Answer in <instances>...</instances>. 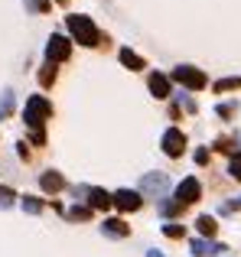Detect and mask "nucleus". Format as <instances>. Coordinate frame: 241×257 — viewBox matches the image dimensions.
Returning <instances> with one entry per match:
<instances>
[{
	"label": "nucleus",
	"mask_w": 241,
	"mask_h": 257,
	"mask_svg": "<svg viewBox=\"0 0 241 257\" xmlns=\"http://www.w3.org/2000/svg\"><path fill=\"white\" fill-rule=\"evenodd\" d=\"M69 33L75 36V43H82V46H88V49H95V46H101V30L95 26V20L91 17H82V13H72L69 20Z\"/></svg>",
	"instance_id": "1"
},
{
	"label": "nucleus",
	"mask_w": 241,
	"mask_h": 257,
	"mask_svg": "<svg viewBox=\"0 0 241 257\" xmlns=\"http://www.w3.org/2000/svg\"><path fill=\"white\" fill-rule=\"evenodd\" d=\"M52 117V104L43 98V94H33V98H26V107H23V120L26 127H33V134L43 131V124Z\"/></svg>",
	"instance_id": "2"
},
{
	"label": "nucleus",
	"mask_w": 241,
	"mask_h": 257,
	"mask_svg": "<svg viewBox=\"0 0 241 257\" xmlns=\"http://www.w3.org/2000/svg\"><path fill=\"white\" fill-rule=\"evenodd\" d=\"M173 82H179L183 88H189V91H202V88L209 85V78H205V72L196 69V65H176V69H173Z\"/></svg>",
	"instance_id": "3"
},
{
	"label": "nucleus",
	"mask_w": 241,
	"mask_h": 257,
	"mask_svg": "<svg viewBox=\"0 0 241 257\" xmlns=\"http://www.w3.org/2000/svg\"><path fill=\"white\" fill-rule=\"evenodd\" d=\"M72 56V43L65 36H59V33H52L49 43H46V62H65V59Z\"/></svg>",
	"instance_id": "4"
},
{
	"label": "nucleus",
	"mask_w": 241,
	"mask_h": 257,
	"mask_svg": "<svg viewBox=\"0 0 241 257\" xmlns=\"http://www.w3.org/2000/svg\"><path fill=\"white\" fill-rule=\"evenodd\" d=\"M202 199V186H199V179L196 176H189V179H183L176 186V205L183 208V205H192V202H199Z\"/></svg>",
	"instance_id": "5"
},
{
	"label": "nucleus",
	"mask_w": 241,
	"mask_h": 257,
	"mask_svg": "<svg viewBox=\"0 0 241 257\" xmlns=\"http://www.w3.org/2000/svg\"><path fill=\"white\" fill-rule=\"evenodd\" d=\"M111 205H117L120 212H137V208L144 205V199H140L137 189H117V192L111 195Z\"/></svg>",
	"instance_id": "6"
},
{
	"label": "nucleus",
	"mask_w": 241,
	"mask_h": 257,
	"mask_svg": "<svg viewBox=\"0 0 241 257\" xmlns=\"http://www.w3.org/2000/svg\"><path fill=\"white\" fill-rule=\"evenodd\" d=\"M183 150H186V134L179 127H170L163 134V153L166 157H183Z\"/></svg>",
	"instance_id": "7"
},
{
	"label": "nucleus",
	"mask_w": 241,
	"mask_h": 257,
	"mask_svg": "<svg viewBox=\"0 0 241 257\" xmlns=\"http://www.w3.org/2000/svg\"><path fill=\"white\" fill-rule=\"evenodd\" d=\"M225 244H215V241H205V238H196L192 241V254L196 257H212V254H222Z\"/></svg>",
	"instance_id": "8"
},
{
	"label": "nucleus",
	"mask_w": 241,
	"mask_h": 257,
	"mask_svg": "<svg viewBox=\"0 0 241 257\" xmlns=\"http://www.w3.org/2000/svg\"><path fill=\"white\" fill-rule=\"evenodd\" d=\"M101 231L108 234V238H127V234H131V225H124L120 218H104Z\"/></svg>",
	"instance_id": "9"
},
{
	"label": "nucleus",
	"mask_w": 241,
	"mask_h": 257,
	"mask_svg": "<svg viewBox=\"0 0 241 257\" xmlns=\"http://www.w3.org/2000/svg\"><path fill=\"white\" fill-rule=\"evenodd\" d=\"M140 189L144 192H166V176L163 173H150V176H144V182H140Z\"/></svg>",
	"instance_id": "10"
},
{
	"label": "nucleus",
	"mask_w": 241,
	"mask_h": 257,
	"mask_svg": "<svg viewBox=\"0 0 241 257\" xmlns=\"http://www.w3.org/2000/svg\"><path fill=\"white\" fill-rule=\"evenodd\" d=\"M82 195H88V208H108L111 205V195L104 189H85Z\"/></svg>",
	"instance_id": "11"
},
{
	"label": "nucleus",
	"mask_w": 241,
	"mask_h": 257,
	"mask_svg": "<svg viewBox=\"0 0 241 257\" xmlns=\"http://www.w3.org/2000/svg\"><path fill=\"white\" fill-rule=\"evenodd\" d=\"M150 91L157 94V98H170V78L160 75V72H153L150 75Z\"/></svg>",
	"instance_id": "12"
},
{
	"label": "nucleus",
	"mask_w": 241,
	"mask_h": 257,
	"mask_svg": "<svg viewBox=\"0 0 241 257\" xmlns=\"http://www.w3.org/2000/svg\"><path fill=\"white\" fill-rule=\"evenodd\" d=\"M39 186H43L46 192H59V189L65 186V179H62V173H43L39 176Z\"/></svg>",
	"instance_id": "13"
},
{
	"label": "nucleus",
	"mask_w": 241,
	"mask_h": 257,
	"mask_svg": "<svg viewBox=\"0 0 241 257\" xmlns=\"http://www.w3.org/2000/svg\"><path fill=\"white\" fill-rule=\"evenodd\" d=\"M120 62H124L127 65V69H131V72H140V69H144V59H140L137 56V52H131V49H120Z\"/></svg>",
	"instance_id": "14"
},
{
	"label": "nucleus",
	"mask_w": 241,
	"mask_h": 257,
	"mask_svg": "<svg viewBox=\"0 0 241 257\" xmlns=\"http://www.w3.org/2000/svg\"><path fill=\"white\" fill-rule=\"evenodd\" d=\"M20 205H23L26 215H39V212H43V199H36V195H23Z\"/></svg>",
	"instance_id": "15"
},
{
	"label": "nucleus",
	"mask_w": 241,
	"mask_h": 257,
	"mask_svg": "<svg viewBox=\"0 0 241 257\" xmlns=\"http://www.w3.org/2000/svg\"><path fill=\"white\" fill-rule=\"evenodd\" d=\"M196 225H199V231H202V238H212V234H215V218H209V215H199V221H196Z\"/></svg>",
	"instance_id": "16"
},
{
	"label": "nucleus",
	"mask_w": 241,
	"mask_h": 257,
	"mask_svg": "<svg viewBox=\"0 0 241 257\" xmlns=\"http://www.w3.org/2000/svg\"><path fill=\"white\" fill-rule=\"evenodd\" d=\"M52 82H56V65H52V62H46V65H43V72H39V85H46V88H49Z\"/></svg>",
	"instance_id": "17"
},
{
	"label": "nucleus",
	"mask_w": 241,
	"mask_h": 257,
	"mask_svg": "<svg viewBox=\"0 0 241 257\" xmlns=\"http://www.w3.org/2000/svg\"><path fill=\"white\" fill-rule=\"evenodd\" d=\"M10 111H13V91L7 88V91L0 94V120H4V117H7Z\"/></svg>",
	"instance_id": "18"
},
{
	"label": "nucleus",
	"mask_w": 241,
	"mask_h": 257,
	"mask_svg": "<svg viewBox=\"0 0 241 257\" xmlns=\"http://www.w3.org/2000/svg\"><path fill=\"white\" fill-rule=\"evenodd\" d=\"M231 88H241V78H222V82H215V91H231Z\"/></svg>",
	"instance_id": "19"
},
{
	"label": "nucleus",
	"mask_w": 241,
	"mask_h": 257,
	"mask_svg": "<svg viewBox=\"0 0 241 257\" xmlns=\"http://www.w3.org/2000/svg\"><path fill=\"white\" fill-rule=\"evenodd\" d=\"M88 215H91L88 205H75V208L69 212V218H72V221H82V218H88Z\"/></svg>",
	"instance_id": "20"
},
{
	"label": "nucleus",
	"mask_w": 241,
	"mask_h": 257,
	"mask_svg": "<svg viewBox=\"0 0 241 257\" xmlns=\"http://www.w3.org/2000/svg\"><path fill=\"white\" fill-rule=\"evenodd\" d=\"M26 7L33 13H49V0H26Z\"/></svg>",
	"instance_id": "21"
},
{
	"label": "nucleus",
	"mask_w": 241,
	"mask_h": 257,
	"mask_svg": "<svg viewBox=\"0 0 241 257\" xmlns=\"http://www.w3.org/2000/svg\"><path fill=\"white\" fill-rule=\"evenodd\" d=\"M163 234L166 238H183V225H173L170 221V225H163Z\"/></svg>",
	"instance_id": "22"
},
{
	"label": "nucleus",
	"mask_w": 241,
	"mask_h": 257,
	"mask_svg": "<svg viewBox=\"0 0 241 257\" xmlns=\"http://www.w3.org/2000/svg\"><path fill=\"white\" fill-rule=\"evenodd\" d=\"M228 173L235 176V179L241 182V153H235V157H231V166H228Z\"/></svg>",
	"instance_id": "23"
},
{
	"label": "nucleus",
	"mask_w": 241,
	"mask_h": 257,
	"mask_svg": "<svg viewBox=\"0 0 241 257\" xmlns=\"http://www.w3.org/2000/svg\"><path fill=\"white\" fill-rule=\"evenodd\" d=\"M176 212H183L176 202H163V205H160V215H176Z\"/></svg>",
	"instance_id": "24"
},
{
	"label": "nucleus",
	"mask_w": 241,
	"mask_h": 257,
	"mask_svg": "<svg viewBox=\"0 0 241 257\" xmlns=\"http://www.w3.org/2000/svg\"><path fill=\"white\" fill-rule=\"evenodd\" d=\"M10 199H13L10 189H0V205H10Z\"/></svg>",
	"instance_id": "25"
},
{
	"label": "nucleus",
	"mask_w": 241,
	"mask_h": 257,
	"mask_svg": "<svg viewBox=\"0 0 241 257\" xmlns=\"http://www.w3.org/2000/svg\"><path fill=\"white\" fill-rule=\"evenodd\" d=\"M179 104H183L186 111H196V101H192V98H183V94H179Z\"/></svg>",
	"instance_id": "26"
},
{
	"label": "nucleus",
	"mask_w": 241,
	"mask_h": 257,
	"mask_svg": "<svg viewBox=\"0 0 241 257\" xmlns=\"http://www.w3.org/2000/svg\"><path fill=\"white\" fill-rule=\"evenodd\" d=\"M218 114H222V117H231V114H235V104H222V107H218Z\"/></svg>",
	"instance_id": "27"
},
{
	"label": "nucleus",
	"mask_w": 241,
	"mask_h": 257,
	"mask_svg": "<svg viewBox=\"0 0 241 257\" xmlns=\"http://www.w3.org/2000/svg\"><path fill=\"white\" fill-rule=\"evenodd\" d=\"M209 160V150H196V163H205Z\"/></svg>",
	"instance_id": "28"
},
{
	"label": "nucleus",
	"mask_w": 241,
	"mask_h": 257,
	"mask_svg": "<svg viewBox=\"0 0 241 257\" xmlns=\"http://www.w3.org/2000/svg\"><path fill=\"white\" fill-rule=\"evenodd\" d=\"M147 257H163V254H160V251H147Z\"/></svg>",
	"instance_id": "29"
},
{
	"label": "nucleus",
	"mask_w": 241,
	"mask_h": 257,
	"mask_svg": "<svg viewBox=\"0 0 241 257\" xmlns=\"http://www.w3.org/2000/svg\"><path fill=\"white\" fill-rule=\"evenodd\" d=\"M59 4H69V0H59Z\"/></svg>",
	"instance_id": "30"
}]
</instances>
